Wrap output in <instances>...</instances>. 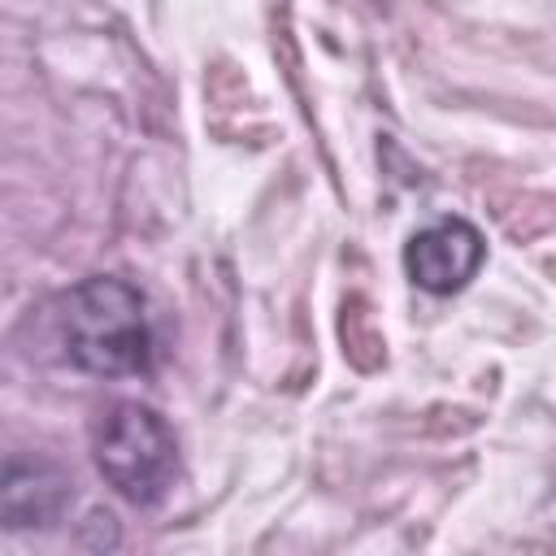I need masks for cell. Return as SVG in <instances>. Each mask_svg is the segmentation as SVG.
<instances>
[{
	"instance_id": "6da1fadb",
	"label": "cell",
	"mask_w": 556,
	"mask_h": 556,
	"mask_svg": "<svg viewBox=\"0 0 556 556\" xmlns=\"http://www.w3.org/2000/svg\"><path fill=\"white\" fill-rule=\"evenodd\" d=\"M56 339L65 361L96 378L148 374L156 356L143 291L117 274H91L56 300Z\"/></svg>"
},
{
	"instance_id": "7a4b0ae2",
	"label": "cell",
	"mask_w": 556,
	"mask_h": 556,
	"mask_svg": "<svg viewBox=\"0 0 556 556\" xmlns=\"http://www.w3.org/2000/svg\"><path fill=\"white\" fill-rule=\"evenodd\" d=\"M91 456L100 478L135 508L161 504L178 478V439L169 421L135 400H122L96 417Z\"/></svg>"
},
{
	"instance_id": "3957f363",
	"label": "cell",
	"mask_w": 556,
	"mask_h": 556,
	"mask_svg": "<svg viewBox=\"0 0 556 556\" xmlns=\"http://www.w3.org/2000/svg\"><path fill=\"white\" fill-rule=\"evenodd\" d=\"M482 261H486V239L465 217H443V222L417 230L404 248L408 278L430 295H452V291L469 287V278L482 269Z\"/></svg>"
},
{
	"instance_id": "277c9868",
	"label": "cell",
	"mask_w": 556,
	"mask_h": 556,
	"mask_svg": "<svg viewBox=\"0 0 556 556\" xmlns=\"http://www.w3.org/2000/svg\"><path fill=\"white\" fill-rule=\"evenodd\" d=\"M74 504V478L48 456L0 460V526L4 530H48Z\"/></svg>"
}]
</instances>
